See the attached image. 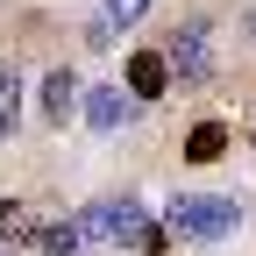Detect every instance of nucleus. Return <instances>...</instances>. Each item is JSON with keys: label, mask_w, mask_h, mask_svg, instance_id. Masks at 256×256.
Returning <instances> with one entry per match:
<instances>
[{"label": "nucleus", "mask_w": 256, "mask_h": 256, "mask_svg": "<svg viewBox=\"0 0 256 256\" xmlns=\"http://www.w3.org/2000/svg\"><path fill=\"white\" fill-rule=\"evenodd\" d=\"M36 249H43V256H78V249H86V228H78V214H64V220H43V228H36Z\"/></svg>", "instance_id": "423d86ee"}, {"label": "nucleus", "mask_w": 256, "mask_h": 256, "mask_svg": "<svg viewBox=\"0 0 256 256\" xmlns=\"http://www.w3.org/2000/svg\"><path fill=\"white\" fill-rule=\"evenodd\" d=\"M72 107H86L78 72H72V64H50V72H43V121L64 128V121H72Z\"/></svg>", "instance_id": "20e7f679"}, {"label": "nucleus", "mask_w": 256, "mask_h": 256, "mask_svg": "<svg viewBox=\"0 0 256 256\" xmlns=\"http://www.w3.org/2000/svg\"><path fill=\"white\" fill-rule=\"evenodd\" d=\"M220 150H228V128H220V121H206V128H192V142H185V156H192V164H214Z\"/></svg>", "instance_id": "1a4fd4ad"}, {"label": "nucleus", "mask_w": 256, "mask_h": 256, "mask_svg": "<svg viewBox=\"0 0 256 256\" xmlns=\"http://www.w3.org/2000/svg\"><path fill=\"white\" fill-rule=\"evenodd\" d=\"M249 150H256V114H249Z\"/></svg>", "instance_id": "f8f14e48"}, {"label": "nucleus", "mask_w": 256, "mask_h": 256, "mask_svg": "<svg viewBox=\"0 0 256 256\" xmlns=\"http://www.w3.org/2000/svg\"><path fill=\"white\" fill-rule=\"evenodd\" d=\"M78 228H86V242H114V200H86Z\"/></svg>", "instance_id": "6e6552de"}, {"label": "nucleus", "mask_w": 256, "mask_h": 256, "mask_svg": "<svg viewBox=\"0 0 256 256\" xmlns=\"http://www.w3.org/2000/svg\"><path fill=\"white\" fill-rule=\"evenodd\" d=\"M164 64H171V78L192 92V86H214L220 72V43H214V22L206 14H185L171 36H164Z\"/></svg>", "instance_id": "f03ea898"}, {"label": "nucleus", "mask_w": 256, "mask_h": 256, "mask_svg": "<svg viewBox=\"0 0 256 256\" xmlns=\"http://www.w3.org/2000/svg\"><path fill=\"white\" fill-rule=\"evenodd\" d=\"M150 14V0H107V28H136Z\"/></svg>", "instance_id": "9b49d317"}, {"label": "nucleus", "mask_w": 256, "mask_h": 256, "mask_svg": "<svg viewBox=\"0 0 256 256\" xmlns=\"http://www.w3.org/2000/svg\"><path fill=\"white\" fill-rule=\"evenodd\" d=\"M178 78H171V64H164V50H136L128 57V92H136V100L150 107V100H164Z\"/></svg>", "instance_id": "39448f33"}, {"label": "nucleus", "mask_w": 256, "mask_h": 256, "mask_svg": "<svg viewBox=\"0 0 256 256\" xmlns=\"http://www.w3.org/2000/svg\"><path fill=\"white\" fill-rule=\"evenodd\" d=\"M235 228H242V206L228 192H178L164 206V235H178V242H228Z\"/></svg>", "instance_id": "f257e3e1"}, {"label": "nucleus", "mask_w": 256, "mask_h": 256, "mask_svg": "<svg viewBox=\"0 0 256 256\" xmlns=\"http://www.w3.org/2000/svg\"><path fill=\"white\" fill-rule=\"evenodd\" d=\"M8 242H36V228H28V206L22 200H0V249Z\"/></svg>", "instance_id": "9d476101"}, {"label": "nucleus", "mask_w": 256, "mask_h": 256, "mask_svg": "<svg viewBox=\"0 0 256 256\" xmlns=\"http://www.w3.org/2000/svg\"><path fill=\"white\" fill-rule=\"evenodd\" d=\"M14 121H22V64L0 57V136H14Z\"/></svg>", "instance_id": "0eeeda50"}, {"label": "nucleus", "mask_w": 256, "mask_h": 256, "mask_svg": "<svg viewBox=\"0 0 256 256\" xmlns=\"http://www.w3.org/2000/svg\"><path fill=\"white\" fill-rule=\"evenodd\" d=\"M0 256H8V249H0Z\"/></svg>", "instance_id": "ddd939ff"}, {"label": "nucleus", "mask_w": 256, "mask_h": 256, "mask_svg": "<svg viewBox=\"0 0 256 256\" xmlns=\"http://www.w3.org/2000/svg\"><path fill=\"white\" fill-rule=\"evenodd\" d=\"M78 114H86V128H100V136H121V128L142 121V100H136L128 86H92Z\"/></svg>", "instance_id": "7ed1b4c3"}]
</instances>
